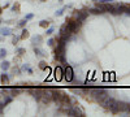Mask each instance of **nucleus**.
Here are the masks:
<instances>
[{"label":"nucleus","instance_id":"1","mask_svg":"<svg viewBox=\"0 0 130 117\" xmlns=\"http://www.w3.org/2000/svg\"><path fill=\"white\" fill-rule=\"evenodd\" d=\"M52 94V102H55L57 105H73L70 96L62 90H56V89H51Z\"/></svg>","mask_w":130,"mask_h":117},{"label":"nucleus","instance_id":"2","mask_svg":"<svg viewBox=\"0 0 130 117\" xmlns=\"http://www.w3.org/2000/svg\"><path fill=\"white\" fill-rule=\"evenodd\" d=\"M91 96H94V100L100 104L107 96H109V91L103 87H92Z\"/></svg>","mask_w":130,"mask_h":117},{"label":"nucleus","instance_id":"3","mask_svg":"<svg viewBox=\"0 0 130 117\" xmlns=\"http://www.w3.org/2000/svg\"><path fill=\"white\" fill-rule=\"evenodd\" d=\"M67 25H68V29L70 31V34H77L78 30L81 29V22H78L77 20H73V18H67Z\"/></svg>","mask_w":130,"mask_h":117},{"label":"nucleus","instance_id":"4","mask_svg":"<svg viewBox=\"0 0 130 117\" xmlns=\"http://www.w3.org/2000/svg\"><path fill=\"white\" fill-rule=\"evenodd\" d=\"M100 104H102L103 108H105V109H108V111H111V109L115 107V105L117 104V100H116L115 98H112V96H107Z\"/></svg>","mask_w":130,"mask_h":117},{"label":"nucleus","instance_id":"5","mask_svg":"<svg viewBox=\"0 0 130 117\" xmlns=\"http://www.w3.org/2000/svg\"><path fill=\"white\" fill-rule=\"evenodd\" d=\"M43 91H44V87H31V89L29 90L30 95H32V98H34L37 102H40L42 95H43Z\"/></svg>","mask_w":130,"mask_h":117},{"label":"nucleus","instance_id":"6","mask_svg":"<svg viewBox=\"0 0 130 117\" xmlns=\"http://www.w3.org/2000/svg\"><path fill=\"white\" fill-rule=\"evenodd\" d=\"M64 79L67 82H72L74 79V72H73V68L70 65L64 66Z\"/></svg>","mask_w":130,"mask_h":117},{"label":"nucleus","instance_id":"7","mask_svg":"<svg viewBox=\"0 0 130 117\" xmlns=\"http://www.w3.org/2000/svg\"><path fill=\"white\" fill-rule=\"evenodd\" d=\"M53 78L55 81L60 82L64 78V66L62 65H57L55 69H53Z\"/></svg>","mask_w":130,"mask_h":117},{"label":"nucleus","instance_id":"8","mask_svg":"<svg viewBox=\"0 0 130 117\" xmlns=\"http://www.w3.org/2000/svg\"><path fill=\"white\" fill-rule=\"evenodd\" d=\"M40 102L43 104H50L52 102V94H51V89H46L44 87V91H43V95H42V99Z\"/></svg>","mask_w":130,"mask_h":117},{"label":"nucleus","instance_id":"9","mask_svg":"<svg viewBox=\"0 0 130 117\" xmlns=\"http://www.w3.org/2000/svg\"><path fill=\"white\" fill-rule=\"evenodd\" d=\"M59 35H60V37H64L67 40H69V39H70V37H72L73 34H70V31H69V29H68V25H67V24H64V25H61V26H60Z\"/></svg>","mask_w":130,"mask_h":117},{"label":"nucleus","instance_id":"10","mask_svg":"<svg viewBox=\"0 0 130 117\" xmlns=\"http://www.w3.org/2000/svg\"><path fill=\"white\" fill-rule=\"evenodd\" d=\"M74 14L77 16V18H75V20H77L78 22H81V24H82L83 21L89 17V14H90V13H89V10L86 12V10H83V9H82V10H74Z\"/></svg>","mask_w":130,"mask_h":117},{"label":"nucleus","instance_id":"11","mask_svg":"<svg viewBox=\"0 0 130 117\" xmlns=\"http://www.w3.org/2000/svg\"><path fill=\"white\" fill-rule=\"evenodd\" d=\"M43 43V37L42 35H34L31 37V44L32 46H39Z\"/></svg>","mask_w":130,"mask_h":117},{"label":"nucleus","instance_id":"12","mask_svg":"<svg viewBox=\"0 0 130 117\" xmlns=\"http://www.w3.org/2000/svg\"><path fill=\"white\" fill-rule=\"evenodd\" d=\"M0 82H2V85H9L10 82V77H9V74L8 73H3V74H0Z\"/></svg>","mask_w":130,"mask_h":117},{"label":"nucleus","instance_id":"13","mask_svg":"<svg viewBox=\"0 0 130 117\" xmlns=\"http://www.w3.org/2000/svg\"><path fill=\"white\" fill-rule=\"evenodd\" d=\"M21 91H22L21 87H9V95H10V96H13V98H16L17 95H20Z\"/></svg>","mask_w":130,"mask_h":117},{"label":"nucleus","instance_id":"14","mask_svg":"<svg viewBox=\"0 0 130 117\" xmlns=\"http://www.w3.org/2000/svg\"><path fill=\"white\" fill-rule=\"evenodd\" d=\"M34 54H35V56H38V57H46V56H47V52H46V51H43L42 48L35 47V46H34Z\"/></svg>","mask_w":130,"mask_h":117},{"label":"nucleus","instance_id":"15","mask_svg":"<svg viewBox=\"0 0 130 117\" xmlns=\"http://www.w3.org/2000/svg\"><path fill=\"white\" fill-rule=\"evenodd\" d=\"M13 33V30L10 27H2L0 29V34H2V37H10Z\"/></svg>","mask_w":130,"mask_h":117},{"label":"nucleus","instance_id":"16","mask_svg":"<svg viewBox=\"0 0 130 117\" xmlns=\"http://www.w3.org/2000/svg\"><path fill=\"white\" fill-rule=\"evenodd\" d=\"M21 73H22V72H21V69H20L18 66H13V68H10V73H9V77L12 78V77H14V76H20Z\"/></svg>","mask_w":130,"mask_h":117},{"label":"nucleus","instance_id":"17","mask_svg":"<svg viewBox=\"0 0 130 117\" xmlns=\"http://www.w3.org/2000/svg\"><path fill=\"white\" fill-rule=\"evenodd\" d=\"M0 68H2V70H3V72L9 70V69H10V62H9V61H7V60H3V61H2V64H0Z\"/></svg>","mask_w":130,"mask_h":117},{"label":"nucleus","instance_id":"18","mask_svg":"<svg viewBox=\"0 0 130 117\" xmlns=\"http://www.w3.org/2000/svg\"><path fill=\"white\" fill-rule=\"evenodd\" d=\"M89 13H91V14H103V12L99 9V8H96V7H94V8H89Z\"/></svg>","mask_w":130,"mask_h":117},{"label":"nucleus","instance_id":"19","mask_svg":"<svg viewBox=\"0 0 130 117\" xmlns=\"http://www.w3.org/2000/svg\"><path fill=\"white\" fill-rule=\"evenodd\" d=\"M12 102H13V96H10L9 94L4 95V99H3V103H4V105H7V104H9V103H12Z\"/></svg>","mask_w":130,"mask_h":117},{"label":"nucleus","instance_id":"20","mask_svg":"<svg viewBox=\"0 0 130 117\" xmlns=\"http://www.w3.org/2000/svg\"><path fill=\"white\" fill-rule=\"evenodd\" d=\"M29 37H30V34H29V30H27L26 27H22V33H21L20 38H21V39H26V38H29Z\"/></svg>","mask_w":130,"mask_h":117},{"label":"nucleus","instance_id":"21","mask_svg":"<svg viewBox=\"0 0 130 117\" xmlns=\"http://www.w3.org/2000/svg\"><path fill=\"white\" fill-rule=\"evenodd\" d=\"M20 9H21V5H20V3H17V2H16L12 7H10V10H12V12H14V13H18Z\"/></svg>","mask_w":130,"mask_h":117},{"label":"nucleus","instance_id":"22","mask_svg":"<svg viewBox=\"0 0 130 117\" xmlns=\"http://www.w3.org/2000/svg\"><path fill=\"white\" fill-rule=\"evenodd\" d=\"M65 9H68V5H64L61 9H57L56 12H55V16H56V17H60V16H62V14H64V12H65Z\"/></svg>","mask_w":130,"mask_h":117},{"label":"nucleus","instance_id":"23","mask_svg":"<svg viewBox=\"0 0 130 117\" xmlns=\"http://www.w3.org/2000/svg\"><path fill=\"white\" fill-rule=\"evenodd\" d=\"M16 52H17V55H18V56L22 57V56L26 54V49L22 48V47H17V48H16Z\"/></svg>","mask_w":130,"mask_h":117},{"label":"nucleus","instance_id":"24","mask_svg":"<svg viewBox=\"0 0 130 117\" xmlns=\"http://www.w3.org/2000/svg\"><path fill=\"white\" fill-rule=\"evenodd\" d=\"M26 24H27V21H26L25 18H22V20H20L18 22H17L16 27H21V29H22V27H25V26H26Z\"/></svg>","mask_w":130,"mask_h":117},{"label":"nucleus","instance_id":"25","mask_svg":"<svg viewBox=\"0 0 130 117\" xmlns=\"http://www.w3.org/2000/svg\"><path fill=\"white\" fill-rule=\"evenodd\" d=\"M39 26L43 27V29H47V27L50 26V21H47V20H42L40 22H39Z\"/></svg>","mask_w":130,"mask_h":117},{"label":"nucleus","instance_id":"26","mask_svg":"<svg viewBox=\"0 0 130 117\" xmlns=\"http://www.w3.org/2000/svg\"><path fill=\"white\" fill-rule=\"evenodd\" d=\"M38 66H39V69H40V70H47V68H48L47 62H46L44 60H42V61L39 62V65H38Z\"/></svg>","mask_w":130,"mask_h":117},{"label":"nucleus","instance_id":"27","mask_svg":"<svg viewBox=\"0 0 130 117\" xmlns=\"http://www.w3.org/2000/svg\"><path fill=\"white\" fill-rule=\"evenodd\" d=\"M20 40H21L20 35H13V34H12V44H13V46H16Z\"/></svg>","mask_w":130,"mask_h":117},{"label":"nucleus","instance_id":"28","mask_svg":"<svg viewBox=\"0 0 130 117\" xmlns=\"http://www.w3.org/2000/svg\"><path fill=\"white\" fill-rule=\"evenodd\" d=\"M7 55H8V51H7L5 48H0V59L4 60Z\"/></svg>","mask_w":130,"mask_h":117},{"label":"nucleus","instance_id":"29","mask_svg":"<svg viewBox=\"0 0 130 117\" xmlns=\"http://www.w3.org/2000/svg\"><path fill=\"white\" fill-rule=\"evenodd\" d=\"M53 31H55V27H53V26H48V27L46 29V34H47V35H52Z\"/></svg>","mask_w":130,"mask_h":117},{"label":"nucleus","instance_id":"30","mask_svg":"<svg viewBox=\"0 0 130 117\" xmlns=\"http://www.w3.org/2000/svg\"><path fill=\"white\" fill-rule=\"evenodd\" d=\"M29 68H30V64H29V62H24V65L21 66L20 69H21V72H26Z\"/></svg>","mask_w":130,"mask_h":117},{"label":"nucleus","instance_id":"31","mask_svg":"<svg viewBox=\"0 0 130 117\" xmlns=\"http://www.w3.org/2000/svg\"><path fill=\"white\" fill-rule=\"evenodd\" d=\"M55 42H56L55 38H50V39L47 40V44H48L50 47H53V46H55Z\"/></svg>","mask_w":130,"mask_h":117},{"label":"nucleus","instance_id":"32","mask_svg":"<svg viewBox=\"0 0 130 117\" xmlns=\"http://www.w3.org/2000/svg\"><path fill=\"white\" fill-rule=\"evenodd\" d=\"M124 13L130 14V4H125V10H124Z\"/></svg>","mask_w":130,"mask_h":117},{"label":"nucleus","instance_id":"33","mask_svg":"<svg viewBox=\"0 0 130 117\" xmlns=\"http://www.w3.org/2000/svg\"><path fill=\"white\" fill-rule=\"evenodd\" d=\"M32 18H34V14H32V13H27V14L25 16V20H26V21H30V20H32Z\"/></svg>","mask_w":130,"mask_h":117},{"label":"nucleus","instance_id":"34","mask_svg":"<svg viewBox=\"0 0 130 117\" xmlns=\"http://www.w3.org/2000/svg\"><path fill=\"white\" fill-rule=\"evenodd\" d=\"M20 61H21V56H17V57L14 56V62H17V64H18Z\"/></svg>","mask_w":130,"mask_h":117},{"label":"nucleus","instance_id":"35","mask_svg":"<svg viewBox=\"0 0 130 117\" xmlns=\"http://www.w3.org/2000/svg\"><path fill=\"white\" fill-rule=\"evenodd\" d=\"M111 2H113V0H102L100 3H111Z\"/></svg>","mask_w":130,"mask_h":117},{"label":"nucleus","instance_id":"36","mask_svg":"<svg viewBox=\"0 0 130 117\" xmlns=\"http://www.w3.org/2000/svg\"><path fill=\"white\" fill-rule=\"evenodd\" d=\"M27 73H29V74H32V69L29 68V69H27Z\"/></svg>","mask_w":130,"mask_h":117},{"label":"nucleus","instance_id":"37","mask_svg":"<svg viewBox=\"0 0 130 117\" xmlns=\"http://www.w3.org/2000/svg\"><path fill=\"white\" fill-rule=\"evenodd\" d=\"M3 13V7H0V14Z\"/></svg>","mask_w":130,"mask_h":117},{"label":"nucleus","instance_id":"38","mask_svg":"<svg viewBox=\"0 0 130 117\" xmlns=\"http://www.w3.org/2000/svg\"><path fill=\"white\" fill-rule=\"evenodd\" d=\"M92 2H102V0H92Z\"/></svg>","mask_w":130,"mask_h":117},{"label":"nucleus","instance_id":"39","mask_svg":"<svg viewBox=\"0 0 130 117\" xmlns=\"http://www.w3.org/2000/svg\"><path fill=\"white\" fill-rule=\"evenodd\" d=\"M64 2V0H59V3H62Z\"/></svg>","mask_w":130,"mask_h":117},{"label":"nucleus","instance_id":"40","mask_svg":"<svg viewBox=\"0 0 130 117\" xmlns=\"http://www.w3.org/2000/svg\"><path fill=\"white\" fill-rule=\"evenodd\" d=\"M2 22H3V21H2V18H0V25H2Z\"/></svg>","mask_w":130,"mask_h":117},{"label":"nucleus","instance_id":"41","mask_svg":"<svg viewBox=\"0 0 130 117\" xmlns=\"http://www.w3.org/2000/svg\"><path fill=\"white\" fill-rule=\"evenodd\" d=\"M40 2H46V0H40Z\"/></svg>","mask_w":130,"mask_h":117},{"label":"nucleus","instance_id":"42","mask_svg":"<svg viewBox=\"0 0 130 117\" xmlns=\"http://www.w3.org/2000/svg\"><path fill=\"white\" fill-rule=\"evenodd\" d=\"M0 42H2V37H0Z\"/></svg>","mask_w":130,"mask_h":117}]
</instances>
